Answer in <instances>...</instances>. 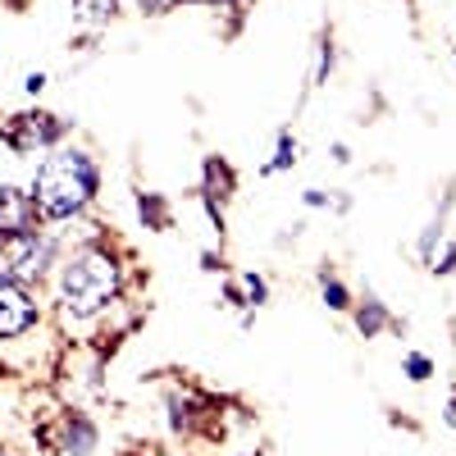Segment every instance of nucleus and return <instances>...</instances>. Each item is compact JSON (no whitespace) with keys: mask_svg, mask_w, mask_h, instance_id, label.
I'll list each match as a JSON object with an SVG mask.
<instances>
[{"mask_svg":"<svg viewBox=\"0 0 456 456\" xmlns=\"http://www.w3.org/2000/svg\"><path fill=\"white\" fill-rule=\"evenodd\" d=\"M96 165L83 151H60V156H46L42 169H37V183H32V201L46 219H69L78 215L92 197H96Z\"/></svg>","mask_w":456,"mask_h":456,"instance_id":"f257e3e1","label":"nucleus"},{"mask_svg":"<svg viewBox=\"0 0 456 456\" xmlns=\"http://www.w3.org/2000/svg\"><path fill=\"white\" fill-rule=\"evenodd\" d=\"M119 297V265H114L110 251L101 247H87L78 251L69 265H64V274H60V301H64V311L69 315H96L105 311L110 301Z\"/></svg>","mask_w":456,"mask_h":456,"instance_id":"f03ea898","label":"nucleus"},{"mask_svg":"<svg viewBox=\"0 0 456 456\" xmlns=\"http://www.w3.org/2000/svg\"><path fill=\"white\" fill-rule=\"evenodd\" d=\"M51 242L37 233H14V238H0V279H14V283H32L37 274L46 270V260H51Z\"/></svg>","mask_w":456,"mask_h":456,"instance_id":"7ed1b4c3","label":"nucleus"},{"mask_svg":"<svg viewBox=\"0 0 456 456\" xmlns=\"http://www.w3.org/2000/svg\"><path fill=\"white\" fill-rule=\"evenodd\" d=\"M37 324V301L23 283L0 279V338H23Z\"/></svg>","mask_w":456,"mask_h":456,"instance_id":"20e7f679","label":"nucleus"},{"mask_svg":"<svg viewBox=\"0 0 456 456\" xmlns=\"http://www.w3.org/2000/svg\"><path fill=\"white\" fill-rule=\"evenodd\" d=\"M60 133H64V124L55 119V114H19V119L5 128V142L14 151H37V146L60 142Z\"/></svg>","mask_w":456,"mask_h":456,"instance_id":"39448f33","label":"nucleus"},{"mask_svg":"<svg viewBox=\"0 0 456 456\" xmlns=\"http://www.w3.org/2000/svg\"><path fill=\"white\" fill-rule=\"evenodd\" d=\"M37 201L23 187H0V238H14V233H32L37 228Z\"/></svg>","mask_w":456,"mask_h":456,"instance_id":"423d86ee","label":"nucleus"},{"mask_svg":"<svg viewBox=\"0 0 456 456\" xmlns=\"http://www.w3.org/2000/svg\"><path fill=\"white\" fill-rule=\"evenodd\" d=\"M228 192H233V174H228V165L224 160H206V197L219 201Z\"/></svg>","mask_w":456,"mask_h":456,"instance_id":"0eeeda50","label":"nucleus"},{"mask_svg":"<svg viewBox=\"0 0 456 456\" xmlns=\"http://www.w3.org/2000/svg\"><path fill=\"white\" fill-rule=\"evenodd\" d=\"M92 443H96V429L83 420V415H78V420H69V456H87L92 452Z\"/></svg>","mask_w":456,"mask_h":456,"instance_id":"6e6552de","label":"nucleus"},{"mask_svg":"<svg viewBox=\"0 0 456 456\" xmlns=\"http://www.w3.org/2000/svg\"><path fill=\"white\" fill-rule=\"evenodd\" d=\"M356 324H361V333H365V338H374L379 329L388 324V311L379 306V301H365V306H361V315H356Z\"/></svg>","mask_w":456,"mask_h":456,"instance_id":"1a4fd4ad","label":"nucleus"},{"mask_svg":"<svg viewBox=\"0 0 456 456\" xmlns=\"http://www.w3.org/2000/svg\"><path fill=\"white\" fill-rule=\"evenodd\" d=\"M137 210H142V219H146L151 228H165V219H169V210H165V201H160V197H142V201H137Z\"/></svg>","mask_w":456,"mask_h":456,"instance_id":"9d476101","label":"nucleus"},{"mask_svg":"<svg viewBox=\"0 0 456 456\" xmlns=\"http://www.w3.org/2000/svg\"><path fill=\"white\" fill-rule=\"evenodd\" d=\"M292 160H297V142H292V137L283 133V137H279V156H274L270 165H265V174H274V169H288Z\"/></svg>","mask_w":456,"mask_h":456,"instance_id":"9b49d317","label":"nucleus"},{"mask_svg":"<svg viewBox=\"0 0 456 456\" xmlns=\"http://www.w3.org/2000/svg\"><path fill=\"white\" fill-rule=\"evenodd\" d=\"M324 301H329V311H347V306H352L347 288H342L338 279H324Z\"/></svg>","mask_w":456,"mask_h":456,"instance_id":"f8f14e48","label":"nucleus"},{"mask_svg":"<svg viewBox=\"0 0 456 456\" xmlns=\"http://www.w3.org/2000/svg\"><path fill=\"white\" fill-rule=\"evenodd\" d=\"M429 374H434V361H429V356H406V379H415V384H425Z\"/></svg>","mask_w":456,"mask_h":456,"instance_id":"ddd939ff","label":"nucleus"},{"mask_svg":"<svg viewBox=\"0 0 456 456\" xmlns=\"http://www.w3.org/2000/svg\"><path fill=\"white\" fill-rule=\"evenodd\" d=\"M434 270H438V274H452V270H456V247H452V242L443 247V256H434Z\"/></svg>","mask_w":456,"mask_h":456,"instance_id":"4468645a","label":"nucleus"},{"mask_svg":"<svg viewBox=\"0 0 456 456\" xmlns=\"http://www.w3.org/2000/svg\"><path fill=\"white\" fill-rule=\"evenodd\" d=\"M247 297L256 301V306H260V301H265V279H256V274H247Z\"/></svg>","mask_w":456,"mask_h":456,"instance_id":"2eb2a0df","label":"nucleus"},{"mask_svg":"<svg viewBox=\"0 0 456 456\" xmlns=\"http://www.w3.org/2000/svg\"><path fill=\"white\" fill-rule=\"evenodd\" d=\"M329 64H333V51H329V42H324V46H320V64H315V83L329 73Z\"/></svg>","mask_w":456,"mask_h":456,"instance_id":"dca6fc26","label":"nucleus"},{"mask_svg":"<svg viewBox=\"0 0 456 456\" xmlns=\"http://www.w3.org/2000/svg\"><path fill=\"white\" fill-rule=\"evenodd\" d=\"M137 5H142L146 14H165V10L174 5V0H137Z\"/></svg>","mask_w":456,"mask_h":456,"instance_id":"f3484780","label":"nucleus"},{"mask_svg":"<svg viewBox=\"0 0 456 456\" xmlns=\"http://www.w3.org/2000/svg\"><path fill=\"white\" fill-rule=\"evenodd\" d=\"M23 87H28V92H42V87H46V73H28Z\"/></svg>","mask_w":456,"mask_h":456,"instance_id":"a211bd4d","label":"nucleus"},{"mask_svg":"<svg viewBox=\"0 0 456 456\" xmlns=\"http://www.w3.org/2000/svg\"><path fill=\"white\" fill-rule=\"evenodd\" d=\"M447 425H452V429H456V397H452V402H447Z\"/></svg>","mask_w":456,"mask_h":456,"instance_id":"6ab92c4d","label":"nucleus"}]
</instances>
